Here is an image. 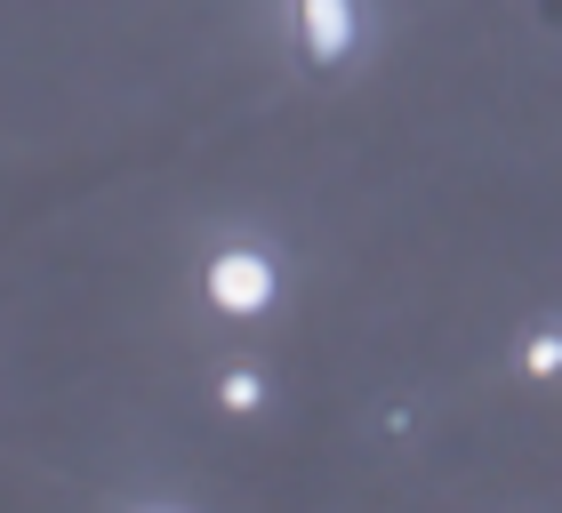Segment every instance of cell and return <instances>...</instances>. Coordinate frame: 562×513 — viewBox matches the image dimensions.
I'll return each instance as SVG.
<instances>
[{
	"mask_svg": "<svg viewBox=\"0 0 562 513\" xmlns=\"http://www.w3.org/2000/svg\"><path fill=\"white\" fill-rule=\"evenodd\" d=\"M201 305H210L217 321H266L281 305V256L266 241H217L210 256H201Z\"/></svg>",
	"mask_w": 562,
	"mask_h": 513,
	"instance_id": "6da1fadb",
	"label": "cell"
},
{
	"mask_svg": "<svg viewBox=\"0 0 562 513\" xmlns=\"http://www.w3.org/2000/svg\"><path fill=\"white\" fill-rule=\"evenodd\" d=\"M370 41V9L362 0H290V48L305 72H322V81H338V72L362 57Z\"/></svg>",
	"mask_w": 562,
	"mask_h": 513,
	"instance_id": "7a4b0ae2",
	"label": "cell"
},
{
	"mask_svg": "<svg viewBox=\"0 0 562 513\" xmlns=\"http://www.w3.org/2000/svg\"><path fill=\"white\" fill-rule=\"evenodd\" d=\"M210 394H217V409H225V418H258V409L273 401V377H266L258 362H225Z\"/></svg>",
	"mask_w": 562,
	"mask_h": 513,
	"instance_id": "3957f363",
	"label": "cell"
},
{
	"mask_svg": "<svg viewBox=\"0 0 562 513\" xmlns=\"http://www.w3.org/2000/svg\"><path fill=\"white\" fill-rule=\"evenodd\" d=\"M554 369H562V338H554V321H539L522 338V385H554Z\"/></svg>",
	"mask_w": 562,
	"mask_h": 513,
	"instance_id": "277c9868",
	"label": "cell"
},
{
	"mask_svg": "<svg viewBox=\"0 0 562 513\" xmlns=\"http://www.w3.org/2000/svg\"><path fill=\"white\" fill-rule=\"evenodd\" d=\"M378 433H386V442L402 449V442H411V433H418V409H411V401H394L386 418H378Z\"/></svg>",
	"mask_w": 562,
	"mask_h": 513,
	"instance_id": "5b68a950",
	"label": "cell"
}]
</instances>
